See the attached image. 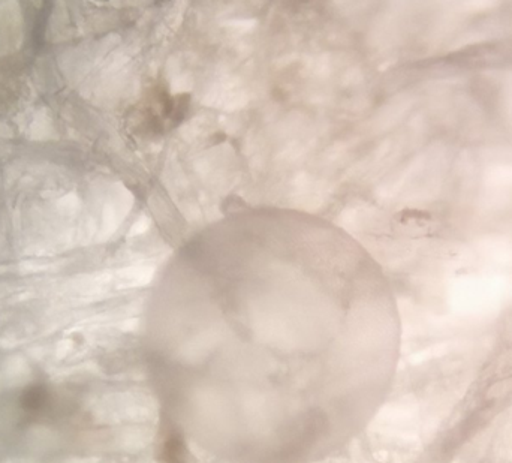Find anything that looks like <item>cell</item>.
<instances>
[{
    "label": "cell",
    "mask_w": 512,
    "mask_h": 463,
    "mask_svg": "<svg viewBox=\"0 0 512 463\" xmlns=\"http://www.w3.org/2000/svg\"><path fill=\"white\" fill-rule=\"evenodd\" d=\"M396 306L339 225L280 207L230 213L186 240L147 312L170 404L358 408L381 389Z\"/></svg>",
    "instance_id": "cell-1"
}]
</instances>
